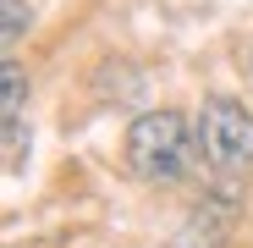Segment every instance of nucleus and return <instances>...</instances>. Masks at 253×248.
<instances>
[{
  "label": "nucleus",
  "mask_w": 253,
  "mask_h": 248,
  "mask_svg": "<svg viewBox=\"0 0 253 248\" xmlns=\"http://www.w3.org/2000/svg\"><path fill=\"white\" fill-rule=\"evenodd\" d=\"M198 160V133L182 110H143L126 133V165L143 182H182Z\"/></svg>",
  "instance_id": "1"
},
{
  "label": "nucleus",
  "mask_w": 253,
  "mask_h": 248,
  "mask_svg": "<svg viewBox=\"0 0 253 248\" xmlns=\"http://www.w3.org/2000/svg\"><path fill=\"white\" fill-rule=\"evenodd\" d=\"M198 149L220 177H237L253 165V116L231 94H209L198 110Z\"/></svg>",
  "instance_id": "2"
},
{
  "label": "nucleus",
  "mask_w": 253,
  "mask_h": 248,
  "mask_svg": "<svg viewBox=\"0 0 253 248\" xmlns=\"http://www.w3.org/2000/svg\"><path fill=\"white\" fill-rule=\"evenodd\" d=\"M22 94H28V72L17 61H6V99H0V116H6V138L22 133Z\"/></svg>",
  "instance_id": "3"
},
{
  "label": "nucleus",
  "mask_w": 253,
  "mask_h": 248,
  "mask_svg": "<svg viewBox=\"0 0 253 248\" xmlns=\"http://www.w3.org/2000/svg\"><path fill=\"white\" fill-rule=\"evenodd\" d=\"M0 6H6V45H17L28 28V0H0Z\"/></svg>",
  "instance_id": "4"
},
{
  "label": "nucleus",
  "mask_w": 253,
  "mask_h": 248,
  "mask_svg": "<svg viewBox=\"0 0 253 248\" xmlns=\"http://www.w3.org/2000/svg\"><path fill=\"white\" fill-rule=\"evenodd\" d=\"M248 77H253V50H248Z\"/></svg>",
  "instance_id": "5"
}]
</instances>
